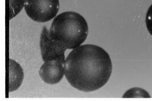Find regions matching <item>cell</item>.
<instances>
[{"mask_svg": "<svg viewBox=\"0 0 152 101\" xmlns=\"http://www.w3.org/2000/svg\"><path fill=\"white\" fill-rule=\"evenodd\" d=\"M64 75L71 85L85 92L97 90L109 79L112 65L108 53L93 44L80 45L73 49L65 60Z\"/></svg>", "mask_w": 152, "mask_h": 101, "instance_id": "obj_1", "label": "cell"}, {"mask_svg": "<svg viewBox=\"0 0 152 101\" xmlns=\"http://www.w3.org/2000/svg\"><path fill=\"white\" fill-rule=\"evenodd\" d=\"M88 32V25L84 18L72 11L57 16L48 31L50 36L65 50L80 46L86 40Z\"/></svg>", "mask_w": 152, "mask_h": 101, "instance_id": "obj_2", "label": "cell"}, {"mask_svg": "<svg viewBox=\"0 0 152 101\" xmlns=\"http://www.w3.org/2000/svg\"><path fill=\"white\" fill-rule=\"evenodd\" d=\"M24 7L26 13L32 20L44 23L56 16L59 3L58 0H26Z\"/></svg>", "mask_w": 152, "mask_h": 101, "instance_id": "obj_3", "label": "cell"}, {"mask_svg": "<svg viewBox=\"0 0 152 101\" xmlns=\"http://www.w3.org/2000/svg\"><path fill=\"white\" fill-rule=\"evenodd\" d=\"M48 29L44 26L40 39V47L42 58L45 62L56 60L64 64L65 51L49 36Z\"/></svg>", "mask_w": 152, "mask_h": 101, "instance_id": "obj_4", "label": "cell"}, {"mask_svg": "<svg viewBox=\"0 0 152 101\" xmlns=\"http://www.w3.org/2000/svg\"><path fill=\"white\" fill-rule=\"evenodd\" d=\"M64 65L56 60L45 62L39 70L40 77L47 84H53L58 83L64 74Z\"/></svg>", "mask_w": 152, "mask_h": 101, "instance_id": "obj_5", "label": "cell"}, {"mask_svg": "<svg viewBox=\"0 0 152 101\" xmlns=\"http://www.w3.org/2000/svg\"><path fill=\"white\" fill-rule=\"evenodd\" d=\"M24 72L21 66L15 61L10 59L9 92L17 90L22 84Z\"/></svg>", "mask_w": 152, "mask_h": 101, "instance_id": "obj_6", "label": "cell"}, {"mask_svg": "<svg viewBox=\"0 0 152 101\" xmlns=\"http://www.w3.org/2000/svg\"><path fill=\"white\" fill-rule=\"evenodd\" d=\"M26 0H10V19L17 15L24 6Z\"/></svg>", "mask_w": 152, "mask_h": 101, "instance_id": "obj_7", "label": "cell"}, {"mask_svg": "<svg viewBox=\"0 0 152 101\" xmlns=\"http://www.w3.org/2000/svg\"><path fill=\"white\" fill-rule=\"evenodd\" d=\"M145 22L147 29L152 36V4L147 12Z\"/></svg>", "mask_w": 152, "mask_h": 101, "instance_id": "obj_8", "label": "cell"}]
</instances>
